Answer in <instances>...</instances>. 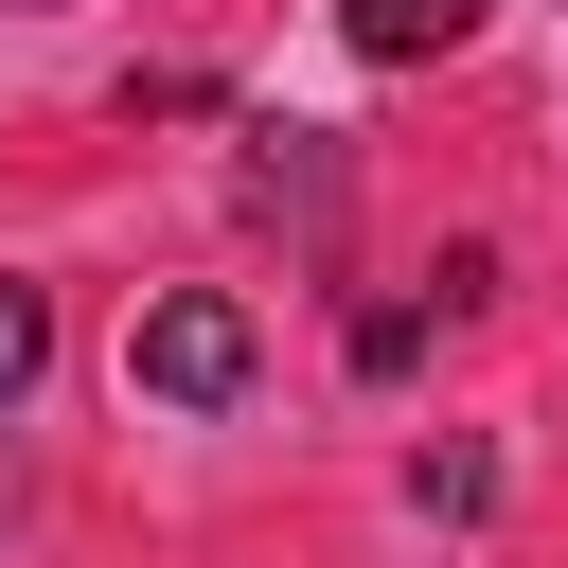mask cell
<instances>
[{
    "mask_svg": "<svg viewBox=\"0 0 568 568\" xmlns=\"http://www.w3.org/2000/svg\"><path fill=\"white\" fill-rule=\"evenodd\" d=\"M36 373H53V302H36V284H0V408H18Z\"/></svg>",
    "mask_w": 568,
    "mask_h": 568,
    "instance_id": "3",
    "label": "cell"
},
{
    "mask_svg": "<svg viewBox=\"0 0 568 568\" xmlns=\"http://www.w3.org/2000/svg\"><path fill=\"white\" fill-rule=\"evenodd\" d=\"M337 36H355L373 71H408V53H462V36H479V0H337Z\"/></svg>",
    "mask_w": 568,
    "mask_h": 568,
    "instance_id": "2",
    "label": "cell"
},
{
    "mask_svg": "<svg viewBox=\"0 0 568 568\" xmlns=\"http://www.w3.org/2000/svg\"><path fill=\"white\" fill-rule=\"evenodd\" d=\"M248 302H213V284H178V302H142V337H124V373L160 390V408H231L248 390Z\"/></svg>",
    "mask_w": 568,
    "mask_h": 568,
    "instance_id": "1",
    "label": "cell"
}]
</instances>
